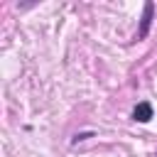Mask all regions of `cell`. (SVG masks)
Wrapping results in <instances>:
<instances>
[{
  "mask_svg": "<svg viewBox=\"0 0 157 157\" xmlns=\"http://www.w3.org/2000/svg\"><path fill=\"white\" fill-rule=\"evenodd\" d=\"M152 20H155V2H145L142 7V17H140V29H137V39H145L150 34V27H152Z\"/></svg>",
  "mask_w": 157,
  "mask_h": 157,
  "instance_id": "cell-1",
  "label": "cell"
},
{
  "mask_svg": "<svg viewBox=\"0 0 157 157\" xmlns=\"http://www.w3.org/2000/svg\"><path fill=\"white\" fill-rule=\"evenodd\" d=\"M150 118H152V103H147V101L137 103L135 110H132V120H137V123H147Z\"/></svg>",
  "mask_w": 157,
  "mask_h": 157,
  "instance_id": "cell-2",
  "label": "cell"
},
{
  "mask_svg": "<svg viewBox=\"0 0 157 157\" xmlns=\"http://www.w3.org/2000/svg\"><path fill=\"white\" fill-rule=\"evenodd\" d=\"M93 135H96L93 130H86V132H76V135L71 137V142H74V145H78V142H83V140H88V137H93Z\"/></svg>",
  "mask_w": 157,
  "mask_h": 157,
  "instance_id": "cell-3",
  "label": "cell"
}]
</instances>
